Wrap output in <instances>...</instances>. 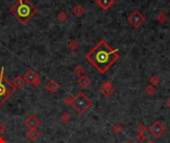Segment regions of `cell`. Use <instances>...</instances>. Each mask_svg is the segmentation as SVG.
I'll use <instances>...</instances> for the list:
<instances>
[{
	"label": "cell",
	"mask_w": 170,
	"mask_h": 143,
	"mask_svg": "<svg viewBox=\"0 0 170 143\" xmlns=\"http://www.w3.org/2000/svg\"><path fill=\"white\" fill-rule=\"evenodd\" d=\"M148 130L153 137H155V138H160V137L165 133L166 128L163 125V123H161L159 120H156L148 127Z\"/></svg>",
	"instance_id": "obj_5"
},
{
	"label": "cell",
	"mask_w": 170,
	"mask_h": 143,
	"mask_svg": "<svg viewBox=\"0 0 170 143\" xmlns=\"http://www.w3.org/2000/svg\"><path fill=\"white\" fill-rule=\"evenodd\" d=\"M113 130L116 134H120L122 131H124V126H122L120 123H116L113 126Z\"/></svg>",
	"instance_id": "obj_20"
},
{
	"label": "cell",
	"mask_w": 170,
	"mask_h": 143,
	"mask_svg": "<svg viewBox=\"0 0 170 143\" xmlns=\"http://www.w3.org/2000/svg\"><path fill=\"white\" fill-rule=\"evenodd\" d=\"M96 3L103 10H108L114 3V0H96Z\"/></svg>",
	"instance_id": "obj_12"
},
{
	"label": "cell",
	"mask_w": 170,
	"mask_h": 143,
	"mask_svg": "<svg viewBox=\"0 0 170 143\" xmlns=\"http://www.w3.org/2000/svg\"><path fill=\"white\" fill-rule=\"evenodd\" d=\"M78 84H80L82 88H84V89H87V88H89L90 87V84H91V79L90 78L88 77V76H82L79 78L78 79Z\"/></svg>",
	"instance_id": "obj_14"
},
{
	"label": "cell",
	"mask_w": 170,
	"mask_h": 143,
	"mask_svg": "<svg viewBox=\"0 0 170 143\" xmlns=\"http://www.w3.org/2000/svg\"><path fill=\"white\" fill-rule=\"evenodd\" d=\"M15 89L11 83H9L4 77V68L2 67L0 70V106L4 105L11 95L14 94Z\"/></svg>",
	"instance_id": "obj_4"
},
{
	"label": "cell",
	"mask_w": 170,
	"mask_h": 143,
	"mask_svg": "<svg viewBox=\"0 0 170 143\" xmlns=\"http://www.w3.org/2000/svg\"><path fill=\"white\" fill-rule=\"evenodd\" d=\"M74 98H72L71 95H67L65 99H64V102L67 105H72V102H73Z\"/></svg>",
	"instance_id": "obj_25"
},
{
	"label": "cell",
	"mask_w": 170,
	"mask_h": 143,
	"mask_svg": "<svg viewBox=\"0 0 170 143\" xmlns=\"http://www.w3.org/2000/svg\"><path fill=\"white\" fill-rule=\"evenodd\" d=\"M0 143H5L4 138H3V137H1V136H0Z\"/></svg>",
	"instance_id": "obj_29"
},
{
	"label": "cell",
	"mask_w": 170,
	"mask_h": 143,
	"mask_svg": "<svg viewBox=\"0 0 170 143\" xmlns=\"http://www.w3.org/2000/svg\"><path fill=\"white\" fill-rule=\"evenodd\" d=\"M85 8L82 6V5L80 4H76L75 6L73 7L72 9V13L75 15V16H77V17H81L82 15H83L85 13Z\"/></svg>",
	"instance_id": "obj_15"
},
{
	"label": "cell",
	"mask_w": 170,
	"mask_h": 143,
	"mask_svg": "<svg viewBox=\"0 0 170 143\" xmlns=\"http://www.w3.org/2000/svg\"><path fill=\"white\" fill-rule=\"evenodd\" d=\"M119 59L120 55L118 51L114 50L104 40H101L86 55V60L91 63L102 75H104L115 62H118Z\"/></svg>",
	"instance_id": "obj_1"
},
{
	"label": "cell",
	"mask_w": 170,
	"mask_h": 143,
	"mask_svg": "<svg viewBox=\"0 0 170 143\" xmlns=\"http://www.w3.org/2000/svg\"><path fill=\"white\" fill-rule=\"evenodd\" d=\"M58 19H59L61 22H64V21H67V19H68V15L64 12V11H62V12H60L59 14H58Z\"/></svg>",
	"instance_id": "obj_24"
},
{
	"label": "cell",
	"mask_w": 170,
	"mask_h": 143,
	"mask_svg": "<svg viewBox=\"0 0 170 143\" xmlns=\"http://www.w3.org/2000/svg\"><path fill=\"white\" fill-rule=\"evenodd\" d=\"M98 91H99V94L104 96H110L114 93V88L113 84H111L109 81H107L102 84V87L99 88Z\"/></svg>",
	"instance_id": "obj_8"
},
{
	"label": "cell",
	"mask_w": 170,
	"mask_h": 143,
	"mask_svg": "<svg viewBox=\"0 0 170 143\" xmlns=\"http://www.w3.org/2000/svg\"><path fill=\"white\" fill-rule=\"evenodd\" d=\"M6 130H7V127L5 126L3 123H0V135L4 134L5 132H6Z\"/></svg>",
	"instance_id": "obj_27"
},
{
	"label": "cell",
	"mask_w": 170,
	"mask_h": 143,
	"mask_svg": "<svg viewBox=\"0 0 170 143\" xmlns=\"http://www.w3.org/2000/svg\"><path fill=\"white\" fill-rule=\"evenodd\" d=\"M146 143H155L153 140H147V141H146Z\"/></svg>",
	"instance_id": "obj_30"
},
{
	"label": "cell",
	"mask_w": 170,
	"mask_h": 143,
	"mask_svg": "<svg viewBox=\"0 0 170 143\" xmlns=\"http://www.w3.org/2000/svg\"><path fill=\"white\" fill-rule=\"evenodd\" d=\"M84 73H85V70H84V68L82 67V66L77 65L74 68V74H75L76 76L82 77V76H84Z\"/></svg>",
	"instance_id": "obj_17"
},
{
	"label": "cell",
	"mask_w": 170,
	"mask_h": 143,
	"mask_svg": "<svg viewBox=\"0 0 170 143\" xmlns=\"http://www.w3.org/2000/svg\"><path fill=\"white\" fill-rule=\"evenodd\" d=\"M40 135V132L37 130V128H34V129H28V131L26 132V137L31 141L36 140Z\"/></svg>",
	"instance_id": "obj_13"
},
{
	"label": "cell",
	"mask_w": 170,
	"mask_h": 143,
	"mask_svg": "<svg viewBox=\"0 0 170 143\" xmlns=\"http://www.w3.org/2000/svg\"><path fill=\"white\" fill-rule=\"evenodd\" d=\"M45 89L48 90L51 94H56L57 91H59L60 89V84L57 82H55L54 79H49V81L45 84Z\"/></svg>",
	"instance_id": "obj_10"
},
{
	"label": "cell",
	"mask_w": 170,
	"mask_h": 143,
	"mask_svg": "<svg viewBox=\"0 0 170 143\" xmlns=\"http://www.w3.org/2000/svg\"><path fill=\"white\" fill-rule=\"evenodd\" d=\"M78 48H79V45L76 40H72V41L69 43V49L71 50L72 52H76V51L78 50Z\"/></svg>",
	"instance_id": "obj_21"
},
{
	"label": "cell",
	"mask_w": 170,
	"mask_h": 143,
	"mask_svg": "<svg viewBox=\"0 0 170 143\" xmlns=\"http://www.w3.org/2000/svg\"><path fill=\"white\" fill-rule=\"evenodd\" d=\"M166 105L170 108V99H168V100H167V101H166Z\"/></svg>",
	"instance_id": "obj_28"
},
{
	"label": "cell",
	"mask_w": 170,
	"mask_h": 143,
	"mask_svg": "<svg viewBox=\"0 0 170 143\" xmlns=\"http://www.w3.org/2000/svg\"><path fill=\"white\" fill-rule=\"evenodd\" d=\"M146 128L145 127V125L142 124V123H139L137 126H136V132L137 134H144L145 133V131H146Z\"/></svg>",
	"instance_id": "obj_23"
},
{
	"label": "cell",
	"mask_w": 170,
	"mask_h": 143,
	"mask_svg": "<svg viewBox=\"0 0 170 143\" xmlns=\"http://www.w3.org/2000/svg\"><path fill=\"white\" fill-rule=\"evenodd\" d=\"M71 115L68 113V112H64V113H62L61 114V116H60V119H61V121L62 122H64V123H67V122H69L70 120H71Z\"/></svg>",
	"instance_id": "obj_19"
},
{
	"label": "cell",
	"mask_w": 170,
	"mask_h": 143,
	"mask_svg": "<svg viewBox=\"0 0 170 143\" xmlns=\"http://www.w3.org/2000/svg\"><path fill=\"white\" fill-rule=\"evenodd\" d=\"M13 85V88L15 89V90H18L20 89H22L23 87L25 85V81H24V79H23V77L21 76H16L13 79V82L11 83Z\"/></svg>",
	"instance_id": "obj_11"
},
{
	"label": "cell",
	"mask_w": 170,
	"mask_h": 143,
	"mask_svg": "<svg viewBox=\"0 0 170 143\" xmlns=\"http://www.w3.org/2000/svg\"><path fill=\"white\" fill-rule=\"evenodd\" d=\"M156 20L159 23H161V24H163V23H165L167 21V16L164 12H159L156 15Z\"/></svg>",
	"instance_id": "obj_18"
},
{
	"label": "cell",
	"mask_w": 170,
	"mask_h": 143,
	"mask_svg": "<svg viewBox=\"0 0 170 143\" xmlns=\"http://www.w3.org/2000/svg\"><path fill=\"white\" fill-rule=\"evenodd\" d=\"M9 11L21 24L25 25L35 16L38 9L29 0H18Z\"/></svg>",
	"instance_id": "obj_2"
},
{
	"label": "cell",
	"mask_w": 170,
	"mask_h": 143,
	"mask_svg": "<svg viewBox=\"0 0 170 143\" xmlns=\"http://www.w3.org/2000/svg\"><path fill=\"white\" fill-rule=\"evenodd\" d=\"M127 143H135V142H133V141H128Z\"/></svg>",
	"instance_id": "obj_31"
},
{
	"label": "cell",
	"mask_w": 170,
	"mask_h": 143,
	"mask_svg": "<svg viewBox=\"0 0 170 143\" xmlns=\"http://www.w3.org/2000/svg\"><path fill=\"white\" fill-rule=\"evenodd\" d=\"M145 134H137L136 135V141L138 143H142L143 141H145Z\"/></svg>",
	"instance_id": "obj_26"
},
{
	"label": "cell",
	"mask_w": 170,
	"mask_h": 143,
	"mask_svg": "<svg viewBox=\"0 0 170 143\" xmlns=\"http://www.w3.org/2000/svg\"><path fill=\"white\" fill-rule=\"evenodd\" d=\"M92 105H93L92 100L84 93V91H80V93H78L77 95L74 98L71 106L74 108L78 114L82 115V114H84Z\"/></svg>",
	"instance_id": "obj_3"
},
{
	"label": "cell",
	"mask_w": 170,
	"mask_h": 143,
	"mask_svg": "<svg viewBox=\"0 0 170 143\" xmlns=\"http://www.w3.org/2000/svg\"><path fill=\"white\" fill-rule=\"evenodd\" d=\"M144 20H145L144 16L137 10L133 11V12L128 16V18H127V21L130 22L134 28L139 27L144 22Z\"/></svg>",
	"instance_id": "obj_7"
},
{
	"label": "cell",
	"mask_w": 170,
	"mask_h": 143,
	"mask_svg": "<svg viewBox=\"0 0 170 143\" xmlns=\"http://www.w3.org/2000/svg\"><path fill=\"white\" fill-rule=\"evenodd\" d=\"M24 124L29 129H34V128H37L40 125V120L35 114H30L24 120Z\"/></svg>",
	"instance_id": "obj_9"
},
{
	"label": "cell",
	"mask_w": 170,
	"mask_h": 143,
	"mask_svg": "<svg viewBox=\"0 0 170 143\" xmlns=\"http://www.w3.org/2000/svg\"><path fill=\"white\" fill-rule=\"evenodd\" d=\"M23 79H24L25 83L34 85L35 88L39 87V85L41 84V79H40L39 76L37 75L36 72H35L34 70H32V69H29V70L25 73Z\"/></svg>",
	"instance_id": "obj_6"
},
{
	"label": "cell",
	"mask_w": 170,
	"mask_h": 143,
	"mask_svg": "<svg viewBox=\"0 0 170 143\" xmlns=\"http://www.w3.org/2000/svg\"><path fill=\"white\" fill-rule=\"evenodd\" d=\"M144 93L147 94V95H149V96H152V95H153V94L156 93V88L153 87V85L149 84V85H147V87H145Z\"/></svg>",
	"instance_id": "obj_16"
},
{
	"label": "cell",
	"mask_w": 170,
	"mask_h": 143,
	"mask_svg": "<svg viewBox=\"0 0 170 143\" xmlns=\"http://www.w3.org/2000/svg\"><path fill=\"white\" fill-rule=\"evenodd\" d=\"M149 83L151 85H153V87H155V85H157L158 84L160 83V79L158 78L157 76H151L149 78Z\"/></svg>",
	"instance_id": "obj_22"
}]
</instances>
